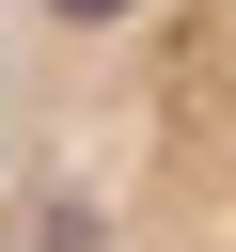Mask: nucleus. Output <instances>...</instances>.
<instances>
[{
  "instance_id": "obj_1",
  "label": "nucleus",
  "mask_w": 236,
  "mask_h": 252,
  "mask_svg": "<svg viewBox=\"0 0 236 252\" xmlns=\"http://www.w3.org/2000/svg\"><path fill=\"white\" fill-rule=\"evenodd\" d=\"M0 252H236V0H0Z\"/></svg>"
}]
</instances>
